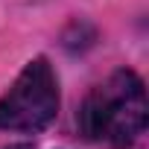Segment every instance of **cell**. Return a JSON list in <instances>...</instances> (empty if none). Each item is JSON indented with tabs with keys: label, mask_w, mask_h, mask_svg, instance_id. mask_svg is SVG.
<instances>
[{
	"label": "cell",
	"mask_w": 149,
	"mask_h": 149,
	"mask_svg": "<svg viewBox=\"0 0 149 149\" xmlns=\"http://www.w3.org/2000/svg\"><path fill=\"white\" fill-rule=\"evenodd\" d=\"M149 123V100L143 79L134 70H117L97 85L82 111L79 126L91 140L111 143V146H129L134 143Z\"/></svg>",
	"instance_id": "1"
},
{
	"label": "cell",
	"mask_w": 149,
	"mask_h": 149,
	"mask_svg": "<svg viewBox=\"0 0 149 149\" xmlns=\"http://www.w3.org/2000/svg\"><path fill=\"white\" fill-rule=\"evenodd\" d=\"M58 114V82L47 58H32L0 97V129L41 132Z\"/></svg>",
	"instance_id": "2"
},
{
	"label": "cell",
	"mask_w": 149,
	"mask_h": 149,
	"mask_svg": "<svg viewBox=\"0 0 149 149\" xmlns=\"http://www.w3.org/2000/svg\"><path fill=\"white\" fill-rule=\"evenodd\" d=\"M9 149H32L29 143H15V146H9Z\"/></svg>",
	"instance_id": "3"
}]
</instances>
